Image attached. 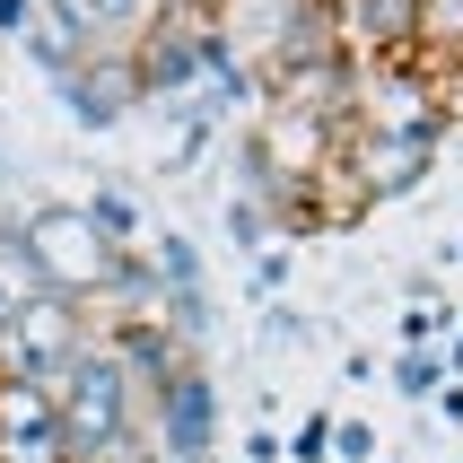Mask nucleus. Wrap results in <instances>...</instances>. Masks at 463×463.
Returning a JSON list of instances; mask_svg holds the SVG:
<instances>
[{
  "label": "nucleus",
  "mask_w": 463,
  "mask_h": 463,
  "mask_svg": "<svg viewBox=\"0 0 463 463\" xmlns=\"http://www.w3.org/2000/svg\"><path fill=\"white\" fill-rule=\"evenodd\" d=\"M9 254L44 280V298H97V288H123V280H140V262L131 254H114L97 236V219L88 210H71V202H44V210H26V228L9 236Z\"/></svg>",
  "instance_id": "1"
},
{
  "label": "nucleus",
  "mask_w": 463,
  "mask_h": 463,
  "mask_svg": "<svg viewBox=\"0 0 463 463\" xmlns=\"http://www.w3.org/2000/svg\"><path fill=\"white\" fill-rule=\"evenodd\" d=\"M52 411H61V446L79 463H105L131 446V367L114 350H88V359L52 385Z\"/></svg>",
  "instance_id": "2"
},
{
  "label": "nucleus",
  "mask_w": 463,
  "mask_h": 463,
  "mask_svg": "<svg viewBox=\"0 0 463 463\" xmlns=\"http://www.w3.org/2000/svg\"><path fill=\"white\" fill-rule=\"evenodd\" d=\"M88 359V324H79L71 298H18V307H0V367H18L35 385H61L71 367Z\"/></svg>",
  "instance_id": "3"
},
{
  "label": "nucleus",
  "mask_w": 463,
  "mask_h": 463,
  "mask_svg": "<svg viewBox=\"0 0 463 463\" xmlns=\"http://www.w3.org/2000/svg\"><path fill=\"white\" fill-rule=\"evenodd\" d=\"M157 420H166V455L175 463H210V446H219V429H210V376L175 367L157 385Z\"/></svg>",
  "instance_id": "4"
},
{
  "label": "nucleus",
  "mask_w": 463,
  "mask_h": 463,
  "mask_svg": "<svg viewBox=\"0 0 463 463\" xmlns=\"http://www.w3.org/2000/svg\"><path fill=\"white\" fill-rule=\"evenodd\" d=\"M131 97H140V88H131L123 61H79V71H71V114H79V123H123Z\"/></svg>",
  "instance_id": "5"
},
{
  "label": "nucleus",
  "mask_w": 463,
  "mask_h": 463,
  "mask_svg": "<svg viewBox=\"0 0 463 463\" xmlns=\"http://www.w3.org/2000/svg\"><path fill=\"white\" fill-rule=\"evenodd\" d=\"M411 35L429 52H463V0H411Z\"/></svg>",
  "instance_id": "6"
},
{
  "label": "nucleus",
  "mask_w": 463,
  "mask_h": 463,
  "mask_svg": "<svg viewBox=\"0 0 463 463\" xmlns=\"http://www.w3.org/2000/svg\"><path fill=\"white\" fill-rule=\"evenodd\" d=\"M350 26L367 44H411V0H350Z\"/></svg>",
  "instance_id": "7"
},
{
  "label": "nucleus",
  "mask_w": 463,
  "mask_h": 463,
  "mask_svg": "<svg viewBox=\"0 0 463 463\" xmlns=\"http://www.w3.org/2000/svg\"><path fill=\"white\" fill-rule=\"evenodd\" d=\"M79 18H88V35H105V26H149L157 0H71Z\"/></svg>",
  "instance_id": "8"
},
{
  "label": "nucleus",
  "mask_w": 463,
  "mask_h": 463,
  "mask_svg": "<svg viewBox=\"0 0 463 463\" xmlns=\"http://www.w3.org/2000/svg\"><path fill=\"white\" fill-rule=\"evenodd\" d=\"M26 18H35V0H0V35H26Z\"/></svg>",
  "instance_id": "9"
}]
</instances>
